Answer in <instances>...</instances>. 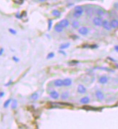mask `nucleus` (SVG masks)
Masks as SVG:
<instances>
[{"label":"nucleus","mask_w":118,"mask_h":129,"mask_svg":"<svg viewBox=\"0 0 118 129\" xmlns=\"http://www.w3.org/2000/svg\"><path fill=\"white\" fill-rule=\"evenodd\" d=\"M83 13V9L81 6H76L74 9L73 16L75 18H79Z\"/></svg>","instance_id":"nucleus-1"},{"label":"nucleus","mask_w":118,"mask_h":129,"mask_svg":"<svg viewBox=\"0 0 118 129\" xmlns=\"http://www.w3.org/2000/svg\"><path fill=\"white\" fill-rule=\"evenodd\" d=\"M103 23V20L101 17H95L93 19V23L96 26H102Z\"/></svg>","instance_id":"nucleus-2"},{"label":"nucleus","mask_w":118,"mask_h":129,"mask_svg":"<svg viewBox=\"0 0 118 129\" xmlns=\"http://www.w3.org/2000/svg\"><path fill=\"white\" fill-rule=\"evenodd\" d=\"M102 26L103 28L106 30V31H110L112 27H111V25H110V23L106 21V20H104V21H103V23H102Z\"/></svg>","instance_id":"nucleus-3"},{"label":"nucleus","mask_w":118,"mask_h":129,"mask_svg":"<svg viewBox=\"0 0 118 129\" xmlns=\"http://www.w3.org/2000/svg\"><path fill=\"white\" fill-rule=\"evenodd\" d=\"M78 33L80 34L83 35V36H85V35H87L88 33V29L86 28V27H81L78 29Z\"/></svg>","instance_id":"nucleus-4"},{"label":"nucleus","mask_w":118,"mask_h":129,"mask_svg":"<svg viewBox=\"0 0 118 129\" xmlns=\"http://www.w3.org/2000/svg\"><path fill=\"white\" fill-rule=\"evenodd\" d=\"M108 81H109V79L106 75H102L99 78V83L101 84H106L107 83Z\"/></svg>","instance_id":"nucleus-5"},{"label":"nucleus","mask_w":118,"mask_h":129,"mask_svg":"<svg viewBox=\"0 0 118 129\" xmlns=\"http://www.w3.org/2000/svg\"><path fill=\"white\" fill-rule=\"evenodd\" d=\"M77 90L78 93H80L81 94H83L86 93V88L84 86H83V85H79V86H78Z\"/></svg>","instance_id":"nucleus-6"},{"label":"nucleus","mask_w":118,"mask_h":129,"mask_svg":"<svg viewBox=\"0 0 118 129\" xmlns=\"http://www.w3.org/2000/svg\"><path fill=\"white\" fill-rule=\"evenodd\" d=\"M96 98L98 99V100H100V101L104 100V95L101 91H97L96 92Z\"/></svg>","instance_id":"nucleus-7"},{"label":"nucleus","mask_w":118,"mask_h":129,"mask_svg":"<svg viewBox=\"0 0 118 129\" xmlns=\"http://www.w3.org/2000/svg\"><path fill=\"white\" fill-rule=\"evenodd\" d=\"M50 96L54 99V100H57V99L59 98V96H60V94H59V93L57 92V91H52L50 92L49 94Z\"/></svg>","instance_id":"nucleus-8"},{"label":"nucleus","mask_w":118,"mask_h":129,"mask_svg":"<svg viewBox=\"0 0 118 129\" xmlns=\"http://www.w3.org/2000/svg\"><path fill=\"white\" fill-rule=\"evenodd\" d=\"M63 29H64V28H63L60 23L57 24V25H56L54 26V31H57V32H59V33L62 32V31H63Z\"/></svg>","instance_id":"nucleus-9"},{"label":"nucleus","mask_w":118,"mask_h":129,"mask_svg":"<svg viewBox=\"0 0 118 129\" xmlns=\"http://www.w3.org/2000/svg\"><path fill=\"white\" fill-rule=\"evenodd\" d=\"M54 86L56 87H62L63 86V80H61V79H57L54 81Z\"/></svg>","instance_id":"nucleus-10"},{"label":"nucleus","mask_w":118,"mask_h":129,"mask_svg":"<svg viewBox=\"0 0 118 129\" xmlns=\"http://www.w3.org/2000/svg\"><path fill=\"white\" fill-rule=\"evenodd\" d=\"M110 25H111V27L113 28H118V21L116 19H113L110 22Z\"/></svg>","instance_id":"nucleus-11"},{"label":"nucleus","mask_w":118,"mask_h":129,"mask_svg":"<svg viewBox=\"0 0 118 129\" xmlns=\"http://www.w3.org/2000/svg\"><path fill=\"white\" fill-rule=\"evenodd\" d=\"M72 84V80L70 78H65L63 80V85L65 86H69Z\"/></svg>","instance_id":"nucleus-12"},{"label":"nucleus","mask_w":118,"mask_h":129,"mask_svg":"<svg viewBox=\"0 0 118 129\" xmlns=\"http://www.w3.org/2000/svg\"><path fill=\"white\" fill-rule=\"evenodd\" d=\"M60 24L63 28H65V27H67V26L69 25L70 23H69V21H67V19H63V20H62V21L60 22Z\"/></svg>","instance_id":"nucleus-13"},{"label":"nucleus","mask_w":118,"mask_h":129,"mask_svg":"<svg viewBox=\"0 0 118 129\" xmlns=\"http://www.w3.org/2000/svg\"><path fill=\"white\" fill-rule=\"evenodd\" d=\"M80 102H81V103H82V104H88V103H89V102H90V99H89V97L88 96H84V97H83L81 100H80Z\"/></svg>","instance_id":"nucleus-14"},{"label":"nucleus","mask_w":118,"mask_h":129,"mask_svg":"<svg viewBox=\"0 0 118 129\" xmlns=\"http://www.w3.org/2000/svg\"><path fill=\"white\" fill-rule=\"evenodd\" d=\"M69 96H70V94H69V92H65L62 94L61 95V98L62 99V100H67V99L69 97Z\"/></svg>","instance_id":"nucleus-15"},{"label":"nucleus","mask_w":118,"mask_h":129,"mask_svg":"<svg viewBox=\"0 0 118 129\" xmlns=\"http://www.w3.org/2000/svg\"><path fill=\"white\" fill-rule=\"evenodd\" d=\"M52 15H54V17H60V15H61V13H60V12L59 11V10H57V9H54V10H53L52 11Z\"/></svg>","instance_id":"nucleus-16"},{"label":"nucleus","mask_w":118,"mask_h":129,"mask_svg":"<svg viewBox=\"0 0 118 129\" xmlns=\"http://www.w3.org/2000/svg\"><path fill=\"white\" fill-rule=\"evenodd\" d=\"M30 98H31V100H37L38 99V93L35 92V93L32 94Z\"/></svg>","instance_id":"nucleus-17"},{"label":"nucleus","mask_w":118,"mask_h":129,"mask_svg":"<svg viewBox=\"0 0 118 129\" xmlns=\"http://www.w3.org/2000/svg\"><path fill=\"white\" fill-rule=\"evenodd\" d=\"M72 25L74 28H77L78 27H79L80 24H79V22L77 21H74L73 23H72Z\"/></svg>","instance_id":"nucleus-18"},{"label":"nucleus","mask_w":118,"mask_h":129,"mask_svg":"<svg viewBox=\"0 0 118 129\" xmlns=\"http://www.w3.org/2000/svg\"><path fill=\"white\" fill-rule=\"evenodd\" d=\"M69 46H70V44H69V43L62 44H61V45H60V48L61 49H67V48H68V47H69Z\"/></svg>","instance_id":"nucleus-19"},{"label":"nucleus","mask_w":118,"mask_h":129,"mask_svg":"<svg viewBox=\"0 0 118 129\" xmlns=\"http://www.w3.org/2000/svg\"><path fill=\"white\" fill-rule=\"evenodd\" d=\"M11 101H12L11 99H9V100H6V101H5V102L4 103V108H7V107H8L9 104H10V102H11Z\"/></svg>","instance_id":"nucleus-20"},{"label":"nucleus","mask_w":118,"mask_h":129,"mask_svg":"<svg viewBox=\"0 0 118 129\" xmlns=\"http://www.w3.org/2000/svg\"><path fill=\"white\" fill-rule=\"evenodd\" d=\"M17 107V100H14L12 101V106H11V107H12V109H15Z\"/></svg>","instance_id":"nucleus-21"},{"label":"nucleus","mask_w":118,"mask_h":129,"mask_svg":"<svg viewBox=\"0 0 118 129\" xmlns=\"http://www.w3.org/2000/svg\"><path fill=\"white\" fill-rule=\"evenodd\" d=\"M9 31L12 34H13V35H15V34L17 33V32H16L15 30H13L12 28H9Z\"/></svg>","instance_id":"nucleus-22"},{"label":"nucleus","mask_w":118,"mask_h":129,"mask_svg":"<svg viewBox=\"0 0 118 129\" xmlns=\"http://www.w3.org/2000/svg\"><path fill=\"white\" fill-rule=\"evenodd\" d=\"M54 57V54L53 52H51L47 55V59H50V58H52Z\"/></svg>","instance_id":"nucleus-23"},{"label":"nucleus","mask_w":118,"mask_h":129,"mask_svg":"<svg viewBox=\"0 0 118 129\" xmlns=\"http://www.w3.org/2000/svg\"><path fill=\"white\" fill-rule=\"evenodd\" d=\"M52 20H49V26H48V30H50L52 28Z\"/></svg>","instance_id":"nucleus-24"},{"label":"nucleus","mask_w":118,"mask_h":129,"mask_svg":"<svg viewBox=\"0 0 118 129\" xmlns=\"http://www.w3.org/2000/svg\"><path fill=\"white\" fill-rule=\"evenodd\" d=\"M12 59H13V60H14L15 62H19V60H20V59H19L18 58H17L16 57H12Z\"/></svg>","instance_id":"nucleus-25"},{"label":"nucleus","mask_w":118,"mask_h":129,"mask_svg":"<svg viewBox=\"0 0 118 129\" xmlns=\"http://www.w3.org/2000/svg\"><path fill=\"white\" fill-rule=\"evenodd\" d=\"M12 83V80H10V81H9L7 83H6V84H5V86H9V85H10Z\"/></svg>","instance_id":"nucleus-26"},{"label":"nucleus","mask_w":118,"mask_h":129,"mask_svg":"<svg viewBox=\"0 0 118 129\" xmlns=\"http://www.w3.org/2000/svg\"><path fill=\"white\" fill-rule=\"evenodd\" d=\"M3 52H4V49L1 48V49H0V56H1L3 54Z\"/></svg>","instance_id":"nucleus-27"},{"label":"nucleus","mask_w":118,"mask_h":129,"mask_svg":"<svg viewBox=\"0 0 118 129\" xmlns=\"http://www.w3.org/2000/svg\"><path fill=\"white\" fill-rule=\"evenodd\" d=\"M97 13L99 14V15H103V14H104V12H103V11H102V10H98Z\"/></svg>","instance_id":"nucleus-28"},{"label":"nucleus","mask_w":118,"mask_h":129,"mask_svg":"<svg viewBox=\"0 0 118 129\" xmlns=\"http://www.w3.org/2000/svg\"><path fill=\"white\" fill-rule=\"evenodd\" d=\"M4 92H0V98H2V96H4Z\"/></svg>","instance_id":"nucleus-29"},{"label":"nucleus","mask_w":118,"mask_h":129,"mask_svg":"<svg viewBox=\"0 0 118 129\" xmlns=\"http://www.w3.org/2000/svg\"><path fill=\"white\" fill-rule=\"evenodd\" d=\"M114 49L117 51V52H118V45H116L115 46H114Z\"/></svg>","instance_id":"nucleus-30"},{"label":"nucleus","mask_w":118,"mask_h":129,"mask_svg":"<svg viewBox=\"0 0 118 129\" xmlns=\"http://www.w3.org/2000/svg\"><path fill=\"white\" fill-rule=\"evenodd\" d=\"M39 1H40V2H45L46 0H39Z\"/></svg>","instance_id":"nucleus-31"}]
</instances>
